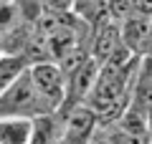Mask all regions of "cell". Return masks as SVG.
I'll return each instance as SVG.
<instances>
[{"label": "cell", "instance_id": "30bf717a", "mask_svg": "<svg viewBox=\"0 0 152 144\" xmlns=\"http://www.w3.org/2000/svg\"><path fill=\"white\" fill-rule=\"evenodd\" d=\"M13 5L20 13V20L28 23V25H33V28L41 23V18H43L46 13H48V8H46L43 0H13Z\"/></svg>", "mask_w": 152, "mask_h": 144}, {"label": "cell", "instance_id": "4fadbf2b", "mask_svg": "<svg viewBox=\"0 0 152 144\" xmlns=\"http://www.w3.org/2000/svg\"><path fill=\"white\" fill-rule=\"evenodd\" d=\"M147 127H150V134H152V109L147 111Z\"/></svg>", "mask_w": 152, "mask_h": 144}, {"label": "cell", "instance_id": "277c9868", "mask_svg": "<svg viewBox=\"0 0 152 144\" xmlns=\"http://www.w3.org/2000/svg\"><path fill=\"white\" fill-rule=\"evenodd\" d=\"M150 33H152V18L134 13L132 18H127L122 23V43L129 48L132 53L142 56L147 53V43H150Z\"/></svg>", "mask_w": 152, "mask_h": 144}, {"label": "cell", "instance_id": "52a82bcc", "mask_svg": "<svg viewBox=\"0 0 152 144\" xmlns=\"http://www.w3.org/2000/svg\"><path fill=\"white\" fill-rule=\"evenodd\" d=\"M28 68H31V63H28L26 56L0 53V94H5Z\"/></svg>", "mask_w": 152, "mask_h": 144}, {"label": "cell", "instance_id": "3957f363", "mask_svg": "<svg viewBox=\"0 0 152 144\" xmlns=\"http://www.w3.org/2000/svg\"><path fill=\"white\" fill-rule=\"evenodd\" d=\"M119 46H122V23H117L112 15L102 18L91 31V48H89L91 58L104 66Z\"/></svg>", "mask_w": 152, "mask_h": 144}, {"label": "cell", "instance_id": "5b68a950", "mask_svg": "<svg viewBox=\"0 0 152 144\" xmlns=\"http://www.w3.org/2000/svg\"><path fill=\"white\" fill-rule=\"evenodd\" d=\"M132 109L147 114L152 109V58H142L132 91Z\"/></svg>", "mask_w": 152, "mask_h": 144}, {"label": "cell", "instance_id": "7c38bea8", "mask_svg": "<svg viewBox=\"0 0 152 144\" xmlns=\"http://www.w3.org/2000/svg\"><path fill=\"white\" fill-rule=\"evenodd\" d=\"M145 58H152V33H150V43H147V53H145Z\"/></svg>", "mask_w": 152, "mask_h": 144}, {"label": "cell", "instance_id": "7a4b0ae2", "mask_svg": "<svg viewBox=\"0 0 152 144\" xmlns=\"http://www.w3.org/2000/svg\"><path fill=\"white\" fill-rule=\"evenodd\" d=\"M28 71H31V79L38 94L46 99L51 111L58 114L66 104V94H69V76L64 73V68L56 61H46V63H33Z\"/></svg>", "mask_w": 152, "mask_h": 144}, {"label": "cell", "instance_id": "8fae6325", "mask_svg": "<svg viewBox=\"0 0 152 144\" xmlns=\"http://www.w3.org/2000/svg\"><path fill=\"white\" fill-rule=\"evenodd\" d=\"M48 10H71L74 8V0H43Z\"/></svg>", "mask_w": 152, "mask_h": 144}, {"label": "cell", "instance_id": "ba28073f", "mask_svg": "<svg viewBox=\"0 0 152 144\" xmlns=\"http://www.w3.org/2000/svg\"><path fill=\"white\" fill-rule=\"evenodd\" d=\"M79 20H84L86 25H96L102 18L109 15V0H74V8H71Z\"/></svg>", "mask_w": 152, "mask_h": 144}, {"label": "cell", "instance_id": "9c48e42d", "mask_svg": "<svg viewBox=\"0 0 152 144\" xmlns=\"http://www.w3.org/2000/svg\"><path fill=\"white\" fill-rule=\"evenodd\" d=\"M58 142H61V129H58V121H56L53 114L33 119L31 144H58Z\"/></svg>", "mask_w": 152, "mask_h": 144}, {"label": "cell", "instance_id": "8992f818", "mask_svg": "<svg viewBox=\"0 0 152 144\" xmlns=\"http://www.w3.org/2000/svg\"><path fill=\"white\" fill-rule=\"evenodd\" d=\"M33 119H0V144H31Z\"/></svg>", "mask_w": 152, "mask_h": 144}, {"label": "cell", "instance_id": "6da1fadb", "mask_svg": "<svg viewBox=\"0 0 152 144\" xmlns=\"http://www.w3.org/2000/svg\"><path fill=\"white\" fill-rule=\"evenodd\" d=\"M53 114L51 106L46 104V99L38 94L36 84L31 79V71L20 76L5 94H0V119L15 116V119H36Z\"/></svg>", "mask_w": 152, "mask_h": 144}, {"label": "cell", "instance_id": "5bb4252c", "mask_svg": "<svg viewBox=\"0 0 152 144\" xmlns=\"http://www.w3.org/2000/svg\"><path fill=\"white\" fill-rule=\"evenodd\" d=\"M3 3H8V0H0V5H3Z\"/></svg>", "mask_w": 152, "mask_h": 144}]
</instances>
